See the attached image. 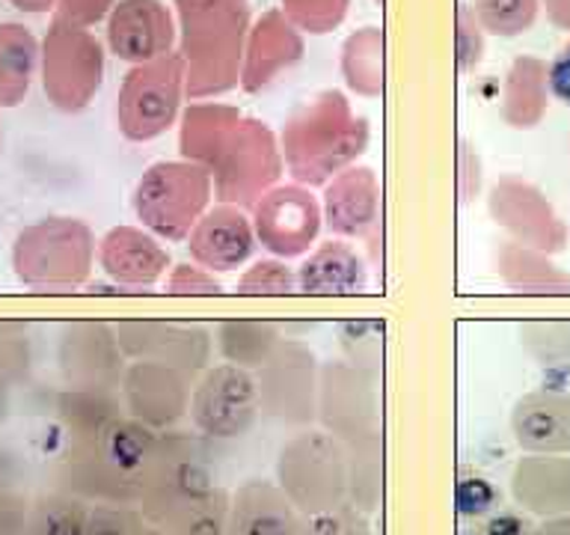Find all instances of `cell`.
Listing matches in <instances>:
<instances>
[{
    "label": "cell",
    "instance_id": "obj_1",
    "mask_svg": "<svg viewBox=\"0 0 570 535\" xmlns=\"http://www.w3.org/2000/svg\"><path fill=\"white\" fill-rule=\"evenodd\" d=\"M57 419L66 431V490L87 503L137 506L158 458L160 431L128 417L114 392L62 390Z\"/></svg>",
    "mask_w": 570,
    "mask_h": 535
},
{
    "label": "cell",
    "instance_id": "obj_2",
    "mask_svg": "<svg viewBox=\"0 0 570 535\" xmlns=\"http://www.w3.org/2000/svg\"><path fill=\"white\" fill-rule=\"evenodd\" d=\"M178 152L214 182V200L253 208L285 173L283 146L256 116L220 101H190L178 123Z\"/></svg>",
    "mask_w": 570,
    "mask_h": 535
},
{
    "label": "cell",
    "instance_id": "obj_3",
    "mask_svg": "<svg viewBox=\"0 0 570 535\" xmlns=\"http://www.w3.org/2000/svg\"><path fill=\"white\" fill-rule=\"evenodd\" d=\"M318 422L347 453L351 506L363 515L383 503V405L377 374L347 360L321 363Z\"/></svg>",
    "mask_w": 570,
    "mask_h": 535
},
{
    "label": "cell",
    "instance_id": "obj_4",
    "mask_svg": "<svg viewBox=\"0 0 570 535\" xmlns=\"http://www.w3.org/2000/svg\"><path fill=\"white\" fill-rule=\"evenodd\" d=\"M368 119L354 114L342 89H324L306 105L294 107L279 132L285 169L297 185L321 187L354 167L368 146Z\"/></svg>",
    "mask_w": 570,
    "mask_h": 535
},
{
    "label": "cell",
    "instance_id": "obj_5",
    "mask_svg": "<svg viewBox=\"0 0 570 535\" xmlns=\"http://www.w3.org/2000/svg\"><path fill=\"white\" fill-rule=\"evenodd\" d=\"M178 51L187 66V101H212L240 84L249 36V0H173Z\"/></svg>",
    "mask_w": 570,
    "mask_h": 535
},
{
    "label": "cell",
    "instance_id": "obj_6",
    "mask_svg": "<svg viewBox=\"0 0 570 535\" xmlns=\"http://www.w3.org/2000/svg\"><path fill=\"white\" fill-rule=\"evenodd\" d=\"M96 259V235L69 214L30 223L12 244V271L33 294H75L89 283Z\"/></svg>",
    "mask_w": 570,
    "mask_h": 535
},
{
    "label": "cell",
    "instance_id": "obj_7",
    "mask_svg": "<svg viewBox=\"0 0 570 535\" xmlns=\"http://www.w3.org/2000/svg\"><path fill=\"white\" fill-rule=\"evenodd\" d=\"M276 485L301 517L338 512L351 503L347 453L324 428H301L279 449Z\"/></svg>",
    "mask_w": 570,
    "mask_h": 535
},
{
    "label": "cell",
    "instance_id": "obj_8",
    "mask_svg": "<svg viewBox=\"0 0 570 535\" xmlns=\"http://www.w3.org/2000/svg\"><path fill=\"white\" fill-rule=\"evenodd\" d=\"M220 488L214 479L212 455L203 437L185 431H160L158 458L137 503L146 524L169 529L178 517L208 499Z\"/></svg>",
    "mask_w": 570,
    "mask_h": 535
},
{
    "label": "cell",
    "instance_id": "obj_9",
    "mask_svg": "<svg viewBox=\"0 0 570 535\" xmlns=\"http://www.w3.org/2000/svg\"><path fill=\"white\" fill-rule=\"evenodd\" d=\"M214 182L208 169L187 158L158 160L142 169L134 187V214L142 230L164 241H185L212 208Z\"/></svg>",
    "mask_w": 570,
    "mask_h": 535
},
{
    "label": "cell",
    "instance_id": "obj_10",
    "mask_svg": "<svg viewBox=\"0 0 570 535\" xmlns=\"http://www.w3.org/2000/svg\"><path fill=\"white\" fill-rule=\"evenodd\" d=\"M187 66L181 51L131 66L119 87L116 125L125 140L149 143L167 134L185 114Z\"/></svg>",
    "mask_w": 570,
    "mask_h": 535
},
{
    "label": "cell",
    "instance_id": "obj_11",
    "mask_svg": "<svg viewBox=\"0 0 570 535\" xmlns=\"http://www.w3.org/2000/svg\"><path fill=\"white\" fill-rule=\"evenodd\" d=\"M39 78L48 101L62 114H80L105 80V45L89 27L53 16L42 39Z\"/></svg>",
    "mask_w": 570,
    "mask_h": 535
},
{
    "label": "cell",
    "instance_id": "obj_12",
    "mask_svg": "<svg viewBox=\"0 0 570 535\" xmlns=\"http://www.w3.org/2000/svg\"><path fill=\"white\" fill-rule=\"evenodd\" d=\"M262 417L285 428H312L318 419L321 363L301 339H279L274 354L256 369Z\"/></svg>",
    "mask_w": 570,
    "mask_h": 535
},
{
    "label": "cell",
    "instance_id": "obj_13",
    "mask_svg": "<svg viewBox=\"0 0 570 535\" xmlns=\"http://www.w3.org/2000/svg\"><path fill=\"white\" fill-rule=\"evenodd\" d=\"M262 417L256 372L232 363L208 366L194 383L190 419L205 440H238Z\"/></svg>",
    "mask_w": 570,
    "mask_h": 535
},
{
    "label": "cell",
    "instance_id": "obj_14",
    "mask_svg": "<svg viewBox=\"0 0 570 535\" xmlns=\"http://www.w3.org/2000/svg\"><path fill=\"white\" fill-rule=\"evenodd\" d=\"M116 324L107 321H71L57 342V366H60L66 390L114 392L119 396L125 369H128Z\"/></svg>",
    "mask_w": 570,
    "mask_h": 535
},
{
    "label": "cell",
    "instance_id": "obj_15",
    "mask_svg": "<svg viewBox=\"0 0 570 535\" xmlns=\"http://www.w3.org/2000/svg\"><path fill=\"white\" fill-rule=\"evenodd\" d=\"M318 196L306 185H276L253 205V230L258 244L279 259H294L309 253L321 235Z\"/></svg>",
    "mask_w": 570,
    "mask_h": 535
},
{
    "label": "cell",
    "instance_id": "obj_16",
    "mask_svg": "<svg viewBox=\"0 0 570 535\" xmlns=\"http://www.w3.org/2000/svg\"><path fill=\"white\" fill-rule=\"evenodd\" d=\"M196 374L155 360H131L125 369L119 399L125 414L151 431H173L190 417Z\"/></svg>",
    "mask_w": 570,
    "mask_h": 535
},
{
    "label": "cell",
    "instance_id": "obj_17",
    "mask_svg": "<svg viewBox=\"0 0 570 535\" xmlns=\"http://www.w3.org/2000/svg\"><path fill=\"white\" fill-rule=\"evenodd\" d=\"M490 217L508 232V239L547 256L568 247V226L561 223L541 187L520 176H499L488 194Z\"/></svg>",
    "mask_w": 570,
    "mask_h": 535
},
{
    "label": "cell",
    "instance_id": "obj_18",
    "mask_svg": "<svg viewBox=\"0 0 570 535\" xmlns=\"http://www.w3.org/2000/svg\"><path fill=\"white\" fill-rule=\"evenodd\" d=\"M330 232L345 241H368L374 265H381V182L372 167H347L330 178L321 196Z\"/></svg>",
    "mask_w": 570,
    "mask_h": 535
},
{
    "label": "cell",
    "instance_id": "obj_19",
    "mask_svg": "<svg viewBox=\"0 0 570 535\" xmlns=\"http://www.w3.org/2000/svg\"><path fill=\"white\" fill-rule=\"evenodd\" d=\"M116 337L128 360H155L199 374L212 360V337L196 324H176L160 319H128L116 324Z\"/></svg>",
    "mask_w": 570,
    "mask_h": 535
},
{
    "label": "cell",
    "instance_id": "obj_20",
    "mask_svg": "<svg viewBox=\"0 0 570 535\" xmlns=\"http://www.w3.org/2000/svg\"><path fill=\"white\" fill-rule=\"evenodd\" d=\"M176 45V18L164 0H119L107 16V48L128 66L158 60Z\"/></svg>",
    "mask_w": 570,
    "mask_h": 535
},
{
    "label": "cell",
    "instance_id": "obj_21",
    "mask_svg": "<svg viewBox=\"0 0 570 535\" xmlns=\"http://www.w3.org/2000/svg\"><path fill=\"white\" fill-rule=\"evenodd\" d=\"M303 51L306 45H303L301 30L288 21L283 9H267L249 27L238 87L249 96L265 93L285 71L301 66Z\"/></svg>",
    "mask_w": 570,
    "mask_h": 535
},
{
    "label": "cell",
    "instance_id": "obj_22",
    "mask_svg": "<svg viewBox=\"0 0 570 535\" xmlns=\"http://www.w3.org/2000/svg\"><path fill=\"white\" fill-rule=\"evenodd\" d=\"M98 265L119 292H142L164 280L169 253L158 235L142 226H114L98 239Z\"/></svg>",
    "mask_w": 570,
    "mask_h": 535
},
{
    "label": "cell",
    "instance_id": "obj_23",
    "mask_svg": "<svg viewBox=\"0 0 570 535\" xmlns=\"http://www.w3.org/2000/svg\"><path fill=\"white\" fill-rule=\"evenodd\" d=\"M258 239L253 230V217L238 205L217 203L203 214L194 232L187 235V250L199 268L212 274H229L244 268L256 253Z\"/></svg>",
    "mask_w": 570,
    "mask_h": 535
},
{
    "label": "cell",
    "instance_id": "obj_24",
    "mask_svg": "<svg viewBox=\"0 0 570 535\" xmlns=\"http://www.w3.org/2000/svg\"><path fill=\"white\" fill-rule=\"evenodd\" d=\"M511 435L525 455L570 453V392L532 390L511 410Z\"/></svg>",
    "mask_w": 570,
    "mask_h": 535
},
{
    "label": "cell",
    "instance_id": "obj_25",
    "mask_svg": "<svg viewBox=\"0 0 570 535\" xmlns=\"http://www.w3.org/2000/svg\"><path fill=\"white\" fill-rule=\"evenodd\" d=\"M511 497L525 515H570L568 455H523L511 470Z\"/></svg>",
    "mask_w": 570,
    "mask_h": 535
},
{
    "label": "cell",
    "instance_id": "obj_26",
    "mask_svg": "<svg viewBox=\"0 0 570 535\" xmlns=\"http://www.w3.org/2000/svg\"><path fill=\"white\" fill-rule=\"evenodd\" d=\"M297 508L271 479H247L229 497V535H301Z\"/></svg>",
    "mask_w": 570,
    "mask_h": 535
},
{
    "label": "cell",
    "instance_id": "obj_27",
    "mask_svg": "<svg viewBox=\"0 0 570 535\" xmlns=\"http://www.w3.org/2000/svg\"><path fill=\"white\" fill-rule=\"evenodd\" d=\"M365 262L345 241H321L297 271V292L312 298H347L365 289Z\"/></svg>",
    "mask_w": 570,
    "mask_h": 535
},
{
    "label": "cell",
    "instance_id": "obj_28",
    "mask_svg": "<svg viewBox=\"0 0 570 535\" xmlns=\"http://www.w3.org/2000/svg\"><path fill=\"white\" fill-rule=\"evenodd\" d=\"M547 105H550V62L529 54L517 57L502 80V98H499L502 123L517 132L538 128Z\"/></svg>",
    "mask_w": 570,
    "mask_h": 535
},
{
    "label": "cell",
    "instance_id": "obj_29",
    "mask_svg": "<svg viewBox=\"0 0 570 535\" xmlns=\"http://www.w3.org/2000/svg\"><path fill=\"white\" fill-rule=\"evenodd\" d=\"M497 271L508 289L520 294H570V276L541 250L517 241H502L497 250Z\"/></svg>",
    "mask_w": 570,
    "mask_h": 535
},
{
    "label": "cell",
    "instance_id": "obj_30",
    "mask_svg": "<svg viewBox=\"0 0 570 535\" xmlns=\"http://www.w3.org/2000/svg\"><path fill=\"white\" fill-rule=\"evenodd\" d=\"M42 60V42H36L30 27L0 21V107H18L30 93Z\"/></svg>",
    "mask_w": 570,
    "mask_h": 535
},
{
    "label": "cell",
    "instance_id": "obj_31",
    "mask_svg": "<svg viewBox=\"0 0 570 535\" xmlns=\"http://www.w3.org/2000/svg\"><path fill=\"white\" fill-rule=\"evenodd\" d=\"M338 69L347 89L363 98L383 96L386 84V36L383 27H360L342 42Z\"/></svg>",
    "mask_w": 570,
    "mask_h": 535
},
{
    "label": "cell",
    "instance_id": "obj_32",
    "mask_svg": "<svg viewBox=\"0 0 570 535\" xmlns=\"http://www.w3.org/2000/svg\"><path fill=\"white\" fill-rule=\"evenodd\" d=\"M217 348H220L223 363L240 366L256 372L267 357L279 346V328L265 319H226L217 324Z\"/></svg>",
    "mask_w": 570,
    "mask_h": 535
},
{
    "label": "cell",
    "instance_id": "obj_33",
    "mask_svg": "<svg viewBox=\"0 0 570 535\" xmlns=\"http://www.w3.org/2000/svg\"><path fill=\"white\" fill-rule=\"evenodd\" d=\"M89 508L92 503L66 488L39 494L30 503L24 535H87Z\"/></svg>",
    "mask_w": 570,
    "mask_h": 535
},
{
    "label": "cell",
    "instance_id": "obj_34",
    "mask_svg": "<svg viewBox=\"0 0 570 535\" xmlns=\"http://www.w3.org/2000/svg\"><path fill=\"white\" fill-rule=\"evenodd\" d=\"M479 18L481 30L499 39H517L529 33L541 16V0H466Z\"/></svg>",
    "mask_w": 570,
    "mask_h": 535
},
{
    "label": "cell",
    "instance_id": "obj_35",
    "mask_svg": "<svg viewBox=\"0 0 570 535\" xmlns=\"http://www.w3.org/2000/svg\"><path fill=\"white\" fill-rule=\"evenodd\" d=\"M33 366L30 333L21 321H0V401L21 387Z\"/></svg>",
    "mask_w": 570,
    "mask_h": 535
},
{
    "label": "cell",
    "instance_id": "obj_36",
    "mask_svg": "<svg viewBox=\"0 0 570 535\" xmlns=\"http://www.w3.org/2000/svg\"><path fill=\"white\" fill-rule=\"evenodd\" d=\"M338 348L351 366L377 374L383 363V321L354 319L338 328Z\"/></svg>",
    "mask_w": 570,
    "mask_h": 535
},
{
    "label": "cell",
    "instance_id": "obj_37",
    "mask_svg": "<svg viewBox=\"0 0 570 535\" xmlns=\"http://www.w3.org/2000/svg\"><path fill=\"white\" fill-rule=\"evenodd\" d=\"M525 354L541 366H559L570 360V321H529L520 330Z\"/></svg>",
    "mask_w": 570,
    "mask_h": 535
},
{
    "label": "cell",
    "instance_id": "obj_38",
    "mask_svg": "<svg viewBox=\"0 0 570 535\" xmlns=\"http://www.w3.org/2000/svg\"><path fill=\"white\" fill-rule=\"evenodd\" d=\"M279 9L301 33L327 36L345 25L351 0H283Z\"/></svg>",
    "mask_w": 570,
    "mask_h": 535
},
{
    "label": "cell",
    "instance_id": "obj_39",
    "mask_svg": "<svg viewBox=\"0 0 570 535\" xmlns=\"http://www.w3.org/2000/svg\"><path fill=\"white\" fill-rule=\"evenodd\" d=\"M235 289L244 298H288L297 294V274L279 259H262L240 274Z\"/></svg>",
    "mask_w": 570,
    "mask_h": 535
},
{
    "label": "cell",
    "instance_id": "obj_40",
    "mask_svg": "<svg viewBox=\"0 0 570 535\" xmlns=\"http://www.w3.org/2000/svg\"><path fill=\"white\" fill-rule=\"evenodd\" d=\"M229 497L223 488H217L199 506L178 517L176 524L164 529L167 535H229Z\"/></svg>",
    "mask_w": 570,
    "mask_h": 535
},
{
    "label": "cell",
    "instance_id": "obj_41",
    "mask_svg": "<svg viewBox=\"0 0 570 535\" xmlns=\"http://www.w3.org/2000/svg\"><path fill=\"white\" fill-rule=\"evenodd\" d=\"M146 529H149V524L137 506L92 503V508H89L87 535H142Z\"/></svg>",
    "mask_w": 570,
    "mask_h": 535
},
{
    "label": "cell",
    "instance_id": "obj_42",
    "mask_svg": "<svg viewBox=\"0 0 570 535\" xmlns=\"http://www.w3.org/2000/svg\"><path fill=\"white\" fill-rule=\"evenodd\" d=\"M454 57H458V71L466 75L481 62L484 57V30H481L479 18L472 12L470 3H458V25H454Z\"/></svg>",
    "mask_w": 570,
    "mask_h": 535
},
{
    "label": "cell",
    "instance_id": "obj_43",
    "mask_svg": "<svg viewBox=\"0 0 570 535\" xmlns=\"http://www.w3.org/2000/svg\"><path fill=\"white\" fill-rule=\"evenodd\" d=\"M301 535H372L365 515L351 503L342 506L338 512L321 517H303L301 521Z\"/></svg>",
    "mask_w": 570,
    "mask_h": 535
},
{
    "label": "cell",
    "instance_id": "obj_44",
    "mask_svg": "<svg viewBox=\"0 0 570 535\" xmlns=\"http://www.w3.org/2000/svg\"><path fill=\"white\" fill-rule=\"evenodd\" d=\"M167 294L178 298H217L223 294V285L199 265H176L167 276Z\"/></svg>",
    "mask_w": 570,
    "mask_h": 535
},
{
    "label": "cell",
    "instance_id": "obj_45",
    "mask_svg": "<svg viewBox=\"0 0 570 535\" xmlns=\"http://www.w3.org/2000/svg\"><path fill=\"white\" fill-rule=\"evenodd\" d=\"M30 503L33 499L16 481L0 479V535H24Z\"/></svg>",
    "mask_w": 570,
    "mask_h": 535
},
{
    "label": "cell",
    "instance_id": "obj_46",
    "mask_svg": "<svg viewBox=\"0 0 570 535\" xmlns=\"http://www.w3.org/2000/svg\"><path fill=\"white\" fill-rule=\"evenodd\" d=\"M463 535H538V526L523 512H490Z\"/></svg>",
    "mask_w": 570,
    "mask_h": 535
},
{
    "label": "cell",
    "instance_id": "obj_47",
    "mask_svg": "<svg viewBox=\"0 0 570 535\" xmlns=\"http://www.w3.org/2000/svg\"><path fill=\"white\" fill-rule=\"evenodd\" d=\"M484 173H481V158L475 155L470 140H458V196L461 203H472L481 194Z\"/></svg>",
    "mask_w": 570,
    "mask_h": 535
},
{
    "label": "cell",
    "instance_id": "obj_48",
    "mask_svg": "<svg viewBox=\"0 0 570 535\" xmlns=\"http://www.w3.org/2000/svg\"><path fill=\"white\" fill-rule=\"evenodd\" d=\"M497 506V490L484 479H466L458 488V508L466 517H484Z\"/></svg>",
    "mask_w": 570,
    "mask_h": 535
},
{
    "label": "cell",
    "instance_id": "obj_49",
    "mask_svg": "<svg viewBox=\"0 0 570 535\" xmlns=\"http://www.w3.org/2000/svg\"><path fill=\"white\" fill-rule=\"evenodd\" d=\"M119 0H57V16L71 21V25L92 27L105 21Z\"/></svg>",
    "mask_w": 570,
    "mask_h": 535
},
{
    "label": "cell",
    "instance_id": "obj_50",
    "mask_svg": "<svg viewBox=\"0 0 570 535\" xmlns=\"http://www.w3.org/2000/svg\"><path fill=\"white\" fill-rule=\"evenodd\" d=\"M550 96L570 107V42L550 60Z\"/></svg>",
    "mask_w": 570,
    "mask_h": 535
},
{
    "label": "cell",
    "instance_id": "obj_51",
    "mask_svg": "<svg viewBox=\"0 0 570 535\" xmlns=\"http://www.w3.org/2000/svg\"><path fill=\"white\" fill-rule=\"evenodd\" d=\"M543 12L550 18V25L559 30H570V0H541Z\"/></svg>",
    "mask_w": 570,
    "mask_h": 535
},
{
    "label": "cell",
    "instance_id": "obj_52",
    "mask_svg": "<svg viewBox=\"0 0 570 535\" xmlns=\"http://www.w3.org/2000/svg\"><path fill=\"white\" fill-rule=\"evenodd\" d=\"M18 12H30V16H42L48 9H57V0H7Z\"/></svg>",
    "mask_w": 570,
    "mask_h": 535
},
{
    "label": "cell",
    "instance_id": "obj_53",
    "mask_svg": "<svg viewBox=\"0 0 570 535\" xmlns=\"http://www.w3.org/2000/svg\"><path fill=\"white\" fill-rule=\"evenodd\" d=\"M538 535H570V515L547 517V521L538 526Z\"/></svg>",
    "mask_w": 570,
    "mask_h": 535
},
{
    "label": "cell",
    "instance_id": "obj_54",
    "mask_svg": "<svg viewBox=\"0 0 570 535\" xmlns=\"http://www.w3.org/2000/svg\"><path fill=\"white\" fill-rule=\"evenodd\" d=\"M142 535H167V533H164V529H155V526H149V529H146Z\"/></svg>",
    "mask_w": 570,
    "mask_h": 535
},
{
    "label": "cell",
    "instance_id": "obj_55",
    "mask_svg": "<svg viewBox=\"0 0 570 535\" xmlns=\"http://www.w3.org/2000/svg\"><path fill=\"white\" fill-rule=\"evenodd\" d=\"M374 3H377V7H383V3H386V0H374Z\"/></svg>",
    "mask_w": 570,
    "mask_h": 535
}]
</instances>
